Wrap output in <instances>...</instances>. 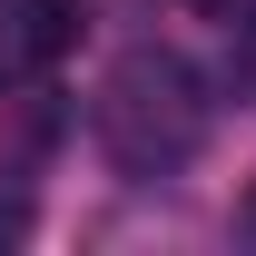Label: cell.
I'll return each mask as SVG.
<instances>
[{
    "mask_svg": "<svg viewBox=\"0 0 256 256\" xmlns=\"http://www.w3.org/2000/svg\"><path fill=\"white\" fill-rule=\"evenodd\" d=\"M178 10H197V20H236L246 0H178Z\"/></svg>",
    "mask_w": 256,
    "mask_h": 256,
    "instance_id": "3957f363",
    "label": "cell"
},
{
    "mask_svg": "<svg viewBox=\"0 0 256 256\" xmlns=\"http://www.w3.org/2000/svg\"><path fill=\"white\" fill-rule=\"evenodd\" d=\"M79 20H89V0H20V50L50 69L69 40H79Z\"/></svg>",
    "mask_w": 256,
    "mask_h": 256,
    "instance_id": "6da1fadb",
    "label": "cell"
},
{
    "mask_svg": "<svg viewBox=\"0 0 256 256\" xmlns=\"http://www.w3.org/2000/svg\"><path fill=\"white\" fill-rule=\"evenodd\" d=\"M10 236H30V207H20V197H0V246H10Z\"/></svg>",
    "mask_w": 256,
    "mask_h": 256,
    "instance_id": "7a4b0ae2",
    "label": "cell"
}]
</instances>
